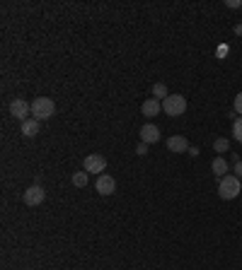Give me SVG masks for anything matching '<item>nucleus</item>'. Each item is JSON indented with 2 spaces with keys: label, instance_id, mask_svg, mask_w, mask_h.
Wrapping results in <instances>:
<instances>
[{
  "label": "nucleus",
  "instance_id": "nucleus-10",
  "mask_svg": "<svg viewBox=\"0 0 242 270\" xmlns=\"http://www.w3.org/2000/svg\"><path fill=\"white\" fill-rule=\"evenodd\" d=\"M39 128H42V121H36V118H27V121H22L19 130H22L25 138H34V135H39Z\"/></svg>",
  "mask_w": 242,
  "mask_h": 270
},
{
  "label": "nucleus",
  "instance_id": "nucleus-8",
  "mask_svg": "<svg viewBox=\"0 0 242 270\" xmlns=\"http://www.w3.org/2000/svg\"><path fill=\"white\" fill-rule=\"evenodd\" d=\"M167 150L174 152V154L189 152V140H187L184 135H170V138H167Z\"/></svg>",
  "mask_w": 242,
  "mask_h": 270
},
{
  "label": "nucleus",
  "instance_id": "nucleus-15",
  "mask_svg": "<svg viewBox=\"0 0 242 270\" xmlns=\"http://www.w3.org/2000/svg\"><path fill=\"white\" fill-rule=\"evenodd\" d=\"M233 138L237 143H242V116L233 121Z\"/></svg>",
  "mask_w": 242,
  "mask_h": 270
},
{
  "label": "nucleus",
  "instance_id": "nucleus-21",
  "mask_svg": "<svg viewBox=\"0 0 242 270\" xmlns=\"http://www.w3.org/2000/svg\"><path fill=\"white\" fill-rule=\"evenodd\" d=\"M235 34H237V36H242V25L235 27Z\"/></svg>",
  "mask_w": 242,
  "mask_h": 270
},
{
  "label": "nucleus",
  "instance_id": "nucleus-9",
  "mask_svg": "<svg viewBox=\"0 0 242 270\" xmlns=\"http://www.w3.org/2000/svg\"><path fill=\"white\" fill-rule=\"evenodd\" d=\"M140 143H146V145L160 143V128L153 126V123H146V126L140 128Z\"/></svg>",
  "mask_w": 242,
  "mask_h": 270
},
{
  "label": "nucleus",
  "instance_id": "nucleus-5",
  "mask_svg": "<svg viewBox=\"0 0 242 270\" xmlns=\"http://www.w3.org/2000/svg\"><path fill=\"white\" fill-rule=\"evenodd\" d=\"M44 198H46V191H44L39 184L29 186L25 191V195H22V200H25V205H29V208H36V205H42Z\"/></svg>",
  "mask_w": 242,
  "mask_h": 270
},
{
  "label": "nucleus",
  "instance_id": "nucleus-14",
  "mask_svg": "<svg viewBox=\"0 0 242 270\" xmlns=\"http://www.w3.org/2000/svg\"><path fill=\"white\" fill-rule=\"evenodd\" d=\"M73 186H75V188H85L87 186V171H75V174H73Z\"/></svg>",
  "mask_w": 242,
  "mask_h": 270
},
{
  "label": "nucleus",
  "instance_id": "nucleus-11",
  "mask_svg": "<svg viewBox=\"0 0 242 270\" xmlns=\"http://www.w3.org/2000/svg\"><path fill=\"white\" fill-rule=\"evenodd\" d=\"M140 111H143V116H157V114L163 111V101L160 99H146L143 101V106H140Z\"/></svg>",
  "mask_w": 242,
  "mask_h": 270
},
{
  "label": "nucleus",
  "instance_id": "nucleus-18",
  "mask_svg": "<svg viewBox=\"0 0 242 270\" xmlns=\"http://www.w3.org/2000/svg\"><path fill=\"white\" fill-rule=\"evenodd\" d=\"M136 154H138V157L148 154V145H146V143H138V147H136Z\"/></svg>",
  "mask_w": 242,
  "mask_h": 270
},
{
  "label": "nucleus",
  "instance_id": "nucleus-12",
  "mask_svg": "<svg viewBox=\"0 0 242 270\" xmlns=\"http://www.w3.org/2000/svg\"><path fill=\"white\" fill-rule=\"evenodd\" d=\"M211 171L218 174L220 178L228 176V160H225V157H216V160L211 162Z\"/></svg>",
  "mask_w": 242,
  "mask_h": 270
},
{
  "label": "nucleus",
  "instance_id": "nucleus-1",
  "mask_svg": "<svg viewBox=\"0 0 242 270\" xmlns=\"http://www.w3.org/2000/svg\"><path fill=\"white\" fill-rule=\"evenodd\" d=\"M242 191V184L240 178L233 176V174H228V176L220 178V184H218V195L223 198V200H235Z\"/></svg>",
  "mask_w": 242,
  "mask_h": 270
},
{
  "label": "nucleus",
  "instance_id": "nucleus-19",
  "mask_svg": "<svg viewBox=\"0 0 242 270\" xmlns=\"http://www.w3.org/2000/svg\"><path fill=\"white\" fill-rule=\"evenodd\" d=\"M235 176L242 178V162H237V164H235Z\"/></svg>",
  "mask_w": 242,
  "mask_h": 270
},
{
  "label": "nucleus",
  "instance_id": "nucleus-3",
  "mask_svg": "<svg viewBox=\"0 0 242 270\" xmlns=\"http://www.w3.org/2000/svg\"><path fill=\"white\" fill-rule=\"evenodd\" d=\"M163 111L172 118L182 116V114L187 111V97H182V94H170V97L163 101Z\"/></svg>",
  "mask_w": 242,
  "mask_h": 270
},
{
  "label": "nucleus",
  "instance_id": "nucleus-16",
  "mask_svg": "<svg viewBox=\"0 0 242 270\" xmlns=\"http://www.w3.org/2000/svg\"><path fill=\"white\" fill-rule=\"evenodd\" d=\"M213 150H216V152H228V150H230V143H228V138H218L216 143H213Z\"/></svg>",
  "mask_w": 242,
  "mask_h": 270
},
{
  "label": "nucleus",
  "instance_id": "nucleus-2",
  "mask_svg": "<svg viewBox=\"0 0 242 270\" xmlns=\"http://www.w3.org/2000/svg\"><path fill=\"white\" fill-rule=\"evenodd\" d=\"M32 114L36 118V121H49V118L56 114V104H53V99H49V97H36L34 101H32Z\"/></svg>",
  "mask_w": 242,
  "mask_h": 270
},
{
  "label": "nucleus",
  "instance_id": "nucleus-20",
  "mask_svg": "<svg viewBox=\"0 0 242 270\" xmlns=\"http://www.w3.org/2000/svg\"><path fill=\"white\" fill-rule=\"evenodd\" d=\"M225 5H228V8H240L242 3H240V0H228V3H225Z\"/></svg>",
  "mask_w": 242,
  "mask_h": 270
},
{
  "label": "nucleus",
  "instance_id": "nucleus-6",
  "mask_svg": "<svg viewBox=\"0 0 242 270\" xmlns=\"http://www.w3.org/2000/svg\"><path fill=\"white\" fill-rule=\"evenodd\" d=\"M95 191L99 195H112L116 191V181H114L112 174H99L95 181Z\"/></svg>",
  "mask_w": 242,
  "mask_h": 270
},
{
  "label": "nucleus",
  "instance_id": "nucleus-17",
  "mask_svg": "<svg viewBox=\"0 0 242 270\" xmlns=\"http://www.w3.org/2000/svg\"><path fill=\"white\" fill-rule=\"evenodd\" d=\"M233 111L235 114H242V92L235 97V104H233Z\"/></svg>",
  "mask_w": 242,
  "mask_h": 270
},
{
  "label": "nucleus",
  "instance_id": "nucleus-7",
  "mask_svg": "<svg viewBox=\"0 0 242 270\" xmlns=\"http://www.w3.org/2000/svg\"><path fill=\"white\" fill-rule=\"evenodd\" d=\"M10 114L17 118V121H27V116L32 114V104L25 99H12V104H10Z\"/></svg>",
  "mask_w": 242,
  "mask_h": 270
},
{
  "label": "nucleus",
  "instance_id": "nucleus-13",
  "mask_svg": "<svg viewBox=\"0 0 242 270\" xmlns=\"http://www.w3.org/2000/svg\"><path fill=\"white\" fill-rule=\"evenodd\" d=\"M150 92H153V99H160V101H165L167 97H170V92H167V87H165L163 82H155Z\"/></svg>",
  "mask_w": 242,
  "mask_h": 270
},
{
  "label": "nucleus",
  "instance_id": "nucleus-4",
  "mask_svg": "<svg viewBox=\"0 0 242 270\" xmlns=\"http://www.w3.org/2000/svg\"><path fill=\"white\" fill-rule=\"evenodd\" d=\"M104 169H107V160L102 154H87L83 160V171H87V174H102Z\"/></svg>",
  "mask_w": 242,
  "mask_h": 270
}]
</instances>
